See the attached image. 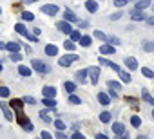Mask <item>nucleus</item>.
Masks as SVG:
<instances>
[{"mask_svg": "<svg viewBox=\"0 0 154 139\" xmlns=\"http://www.w3.org/2000/svg\"><path fill=\"white\" fill-rule=\"evenodd\" d=\"M152 117H154V110H152Z\"/></svg>", "mask_w": 154, "mask_h": 139, "instance_id": "obj_57", "label": "nucleus"}, {"mask_svg": "<svg viewBox=\"0 0 154 139\" xmlns=\"http://www.w3.org/2000/svg\"><path fill=\"white\" fill-rule=\"evenodd\" d=\"M20 60H22V56L18 52H11V61H20Z\"/></svg>", "mask_w": 154, "mask_h": 139, "instance_id": "obj_41", "label": "nucleus"}, {"mask_svg": "<svg viewBox=\"0 0 154 139\" xmlns=\"http://www.w3.org/2000/svg\"><path fill=\"white\" fill-rule=\"evenodd\" d=\"M42 139H53V137H51V134H49V132H45V130H44V132H42Z\"/></svg>", "mask_w": 154, "mask_h": 139, "instance_id": "obj_46", "label": "nucleus"}, {"mask_svg": "<svg viewBox=\"0 0 154 139\" xmlns=\"http://www.w3.org/2000/svg\"><path fill=\"white\" fill-rule=\"evenodd\" d=\"M100 61H102V65H107V67H111L112 71H116V72H120V67L116 65V63H112L111 60H105V58H100Z\"/></svg>", "mask_w": 154, "mask_h": 139, "instance_id": "obj_15", "label": "nucleus"}, {"mask_svg": "<svg viewBox=\"0 0 154 139\" xmlns=\"http://www.w3.org/2000/svg\"><path fill=\"white\" fill-rule=\"evenodd\" d=\"M18 72H20L22 76H31V74H33V71H31L29 67H26V65H20V67H18Z\"/></svg>", "mask_w": 154, "mask_h": 139, "instance_id": "obj_23", "label": "nucleus"}, {"mask_svg": "<svg viewBox=\"0 0 154 139\" xmlns=\"http://www.w3.org/2000/svg\"><path fill=\"white\" fill-rule=\"evenodd\" d=\"M8 105H9L15 112H20V110L24 108V101H22V99H15V98H13V99H11V103H8Z\"/></svg>", "mask_w": 154, "mask_h": 139, "instance_id": "obj_6", "label": "nucleus"}, {"mask_svg": "<svg viewBox=\"0 0 154 139\" xmlns=\"http://www.w3.org/2000/svg\"><path fill=\"white\" fill-rule=\"evenodd\" d=\"M143 49L147 52H154V42H143Z\"/></svg>", "mask_w": 154, "mask_h": 139, "instance_id": "obj_31", "label": "nucleus"}, {"mask_svg": "<svg viewBox=\"0 0 154 139\" xmlns=\"http://www.w3.org/2000/svg\"><path fill=\"white\" fill-rule=\"evenodd\" d=\"M100 121L102 123H109L111 121V112H102L100 114Z\"/></svg>", "mask_w": 154, "mask_h": 139, "instance_id": "obj_30", "label": "nucleus"}, {"mask_svg": "<svg viewBox=\"0 0 154 139\" xmlns=\"http://www.w3.org/2000/svg\"><path fill=\"white\" fill-rule=\"evenodd\" d=\"M85 9L89 13H96L98 11V4L94 2V0H87V2H85Z\"/></svg>", "mask_w": 154, "mask_h": 139, "instance_id": "obj_13", "label": "nucleus"}, {"mask_svg": "<svg viewBox=\"0 0 154 139\" xmlns=\"http://www.w3.org/2000/svg\"><path fill=\"white\" fill-rule=\"evenodd\" d=\"M63 87H65V90H67L69 94H72V92L76 90V83H74V81H65Z\"/></svg>", "mask_w": 154, "mask_h": 139, "instance_id": "obj_25", "label": "nucleus"}, {"mask_svg": "<svg viewBox=\"0 0 154 139\" xmlns=\"http://www.w3.org/2000/svg\"><path fill=\"white\" fill-rule=\"evenodd\" d=\"M0 49H6V43H2V42H0Z\"/></svg>", "mask_w": 154, "mask_h": 139, "instance_id": "obj_54", "label": "nucleus"}, {"mask_svg": "<svg viewBox=\"0 0 154 139\" xmlns=\"http://www.w3.org/2000/svg\"><path fill=\"white\" fill-rule=\"evenodd\" d=\"M78 60H80V58L76 56V54H67V56H62L58 63H60L62 67H69V65H72L74 61H78Z\"/></svg>", "mask_w": 154, "mask_h": 139, "instance_id": "obj_3", "label": "nucleus"}, {"mask_svg": "<svg viewBox=\"0 0 154 139\" xmlns=\"http://www.w3.org/2000/svg\"><path fill=\"white\" fill-rule=\"evenodd\" d=\"M125 4H127V0H116V2H114V6H116V7H123Z\"/></svg>", "mask_w": 154, "mask_h": 139, "instance_id": "obj_44", "label": "nucleus"}, {"mask_svg": "<svg viewBox=\"0 0 154 139\" xmlns=\"http://www.w3.org/2000/svg\"><path fill=\"white\" fill-rule=\"evenodd\" d=\"M96 139H107V135H103V134H96Z\"/></svg>", "mask_w": 154, "mask_h": 139, "instance_id": "obj_50", "label": "nucleus"}, {"mask_svg": "<svg viewBox=\"0 0 154 139\" xmlns=\"http://www.w3.org/2000/svg\"><path fill=\"white\" fill-rule=\"evenodd\" d=\"M149 6H150V0H138L134 9H140V11H143V9H147Z\"/></svg>", "mask_w": 154, "mask_h": 139, "instance_id": "obj_17", "label": "nucleus"}, {"mask_svg": "<svg viewBox=\"0 0 154 139\" xmlns=\"http://www.w3.org/2000/svg\"><path fill=\"white\" fill-rule=\"evenodd\" d=\"M80 27H89V22H80Z\"/></svg>", "mask_w": 154, "mask_h": 139, "instance_id": "obj_52", "label": "nucleus"}, {"mask_svg": "<svg viewBox=\"0 0 154 139\" xmlns=\"http://www.w3.org/2000/svg\"><path fill=\"white\" fill-rule=\"evenodd\" d=\"M69 34H71V40L72 42H80V38H82V33L80 31H71Z\"/></svg>", "mask_w": 154, "mask_h": 139, "instance_id": "obj_28", "label": "nucleus"}, {"mask_svg": "<svg viewBox=\"0 0 154 139\" xmlns=\"http://www.w3.org/2000/svg\"><path fill=\"white\" fill-rule=\"evenodd\" d=\"M100 52H102V54H114V52H116V47H112V45H109V43H103V45L100 47Z\"/></svg>", "mask_w": 154, "mask_h": 139, "instance_id": "obj_11", "label": "nucleus"}, {"mask_svg": "<svg viewBox=\"0 0 154 139\" xmlns=\"http://www.w3.org/2000/svg\"><path fill=\"white\" fill-rule=\"evenodd\" d=\"M91 42H93V40H91V36L82 34V38H80V45H82V47H89V45H91Z\"/></svg>", "mask_w": 154, "mask_h": 139, "instance_id": "obj_24", "label": "nucleus"}, {"mask_svg": "<svg viewBox=\"0 0 154 139\" xmlns=\"http://www.w3.org/2000/svg\"><path fill=\"white\" fill-rule=\"evenodd\" d=\"M2 69H4V67H2V63H0V72H2Z\"/></svg>", "mask_w": 154, "mask_h": 139, "instance_id": "obj_56", "label": "nucleus"}, {"mask_svg": "<svg viewBox=\"0 0 154 139\" xmlns=\"http://www.w3.org/2000/svg\"><path fill=\"white\" fill-rule=\"evenodd\" d=\"M125 65H127V69H131V71H134V69L138 67V61H136V58L129 56V58H125Z\"/></svg>", "mask_w": 154, "mask_h": 139, "instance_id": "obj_14", "label": "nucleus"}, {"mask_svg": "<svg viewBox=\"0 0 154 139\" xmlns=\"http://www.w3.org/2000/svg\"><path fill=\"white\" fill-rule=\"evenodd\" d=\"M76 81H78V83H85L87 81V71H78V72H76Z\"/></svg>", "mask_w": 154, "mask_h": 139, "instance_id": "obj_21", "label": "nucleus"}, {"mask_svg": "<svg viewBox=\"0 0 154 139\" xmlns=\"http://www.w3.org/2000/svg\"><path fill=\"white\" fill-rule=\"evenodd\" d=\"M22 18H24V20H27V22H31V20H35V15H33V13H29V11H26V13H22Z\"/></svg>", "mask_w": 154, "mask_h": 139, "instance_id": "obj_36", "label": "nucleus"}, {"mask_svg": "<svg viewBox=\"0 0 154 139\" xmlns=\"http://www.w3.org/2000/svg\"><path fill=\"white\" fill-rule=\"evenodd\" d=\"M0 15H2V9H0Z\"/></svg>", "mask_w": 154, "mask_h": 139, "instance_id": "obj_58", "label": "nucleus"}, {"mask_svg": "<svg viewBox=\"0 0 154 139\" xmlns=\"http://www.w3.org/2000/svg\"><path fill=\"white\" fill-rule=\"evenodd\" d=\"M111 18H112V20H118V18H122V13H114Z\"/></svg>", "mask_w": 154, "mask_h": 139, "instance_id": "obj_49", "label": "nucleus"}, {"mask_svg": "<svg viewBox=\"0 0 154 139\" xmlns=\"http://www.w3.org/2000/svg\"><path fill=\"white\" fill-rule=\"evenodd\" d=\"M141 74H143L145 78H149V80H152V78H154V72L150 71L149 67H143V69H141Z\"/></svg>", "mask_w": 154, "mask_h": 139, "instance_id": "obj_27", "label": "nucleus"}, {"mask_svg": "<svg viewBox=\"0 0 154 139\" xmlns=\"http://www.w3.org/2000/svg\"><path fill=\"white\" fill-rule=\"evenodd\" d=\"M131 125H132L134 128H138V126L141 125V119H140L138 116H132V117H131Z\"/></svg>", "mask_w": 154, "mask_h": 139, "instance_id": "obj_33", "label": "nucleus"}, {"mask_svg": "<svg viewBox=\"0 0 154 139\" xmlns=\"http://www.w3.org/2000/svg\"><path fill=\"white\" fill-rule=\"evenodd\" d=\"M9 96V89L8 87H0V98H8Z\"/></svg>", "mask_w": 154, "mask_h": 139, "instance_id": "obj_37", "label": "nucleus"}, {"mask_svg": "<svg viewBox=\"0 0 154 139\" xmlns=\"http://www.w3.org/2000/svg\"><path fill=\"white\" fill-rule=\"evenodd\" d=\"M107 85H109V89H111V90H120V89H122V85H120L118 81H109Z\"/></svg>", "mask_w": 154, "mask_h": 139, "instance_id": "obj_35", "label": "nucleus"}, {"mask_svg": "<svg viewBox=\"0 0 154 139\" xmlns=\"http://www.w3.org/2000/svg\"><path fill=\"white\" fill-rule=\"evenodd\" d=\"M136 139H147V137H145V135H138Z\"/></svg>", "mask_w": 154, "mask_h": 139, "instance_id": "obj_55", "label": "nucleus"}, {"mask_svg": "<svg viewBox=\"0 0 154 139\" xmlns=\"http://www.w3.org/2000/svg\"><path fill=\"white\" fill-rule=\"evenodd\" d=\"M54 126H56V130H63V128H65V125H63L60 119H56V121H54Z\"/></svg>", "mask_w": 154, "mask_h": 139, "instance_id": "obj_42", "label": "nucleus"}, {"mask_svg": "<svg viewBox=\"0 0 154 139\" xmlns=\"http://www.w3.org/2000/svg\"><path fill=\"white\" fill-rule=\"evenodd\" d=\"M42 103H44L47 108H54V107H56V101H54V98H44V99H42Z\"/></svg>", "mask_w": 154, "mask_h": 139, "instance_id": "obj_22", "label": "nucleus"}, {"mask_svg": "<svg viewBox=\"0 0 154 139\" xmlns=\"http://www.w3.org/2000/svg\"><path fill=\"white\" fill-rule=\"evenodd\" d=\"M42 13L45 15H56L58 13V4H47V6H42Z\"/></svg>", "mask_w": 154, "mask_h": 139, "instance_id": "obj_4", "label": "nucleus"}, {"mask_svg": "<svg viewBox=\"0 0 154 139\" xmlns=\"http://www.w3.org/2000/svg\"><path fill=\"white\" fill-rule=\"evenodd\" d=\"M40 117H42V119H44V121H47V123H49V121H53V119H51V117H49V114H47V112H45V110H42V112H40Z\"/></svg>", "mask_w": 154, "mask_h": 139, "instance_id": "obj_40", "label": "nucleus"}, {"mask_svg": "<svg viewBox=\"0 0 154 139\" xmlns=\"http://www.w3.org/2000/svg\"><path fill=\"white\" fill-rule=\"evenodd\" d=\"M0 108H2V112H4V116H6V119L13 121V112H11V108L8 107V103H0Z\"/></svg>", "mask_w": 154, "mask_h": 139, "instance_id": "obj_10", "label": "nucleus"}, {"mask_svg": "<svg viewBox=\"0 0 154 139\" xmlns=\"http://www.w3.org/2000/svg\"><path fill=\"white\" fill-rule=\"evenodd\" d=\"M147 16L140 11V9H132L131 11V20H134V22H141V20H145Z\"/></svg>", "mask_w": 154, "mask_h": 139, "instance_id": "obj_5", "label": "nucleus"}, {"mask_svg": "<svg viewBox=\"0 0 154 139\" xmlns=\"http://www.w3.org/2000/svg\"><path fill=\"white\" fill-rule=\"evenodd\" d=\"M63 49H67V51H74V49H76V47H74V42H72V40L63 42Z\"/></svg>", "mask_w": 154, "mask_h": 139, "instance_id": "obj_32", "label": "nucleus"}, {"mask_svg": "<svg viewBox=\"0 0 154 139\" xmlns=\"http://www.w3.org/2000/svg\"><path fill=\"white\" fill-rule=\"evenodd\" d=\"M69 101H71L72 105H80V98H78V96H74V94L69 96Z\"/></svg>", "mask_w": 154, "mask_h": 139, "instance_id": "obj_38", "label": "nucleus"}, {"mask_svg": "<svg viewBox=\"0 0 154 139\" xmlns=\"http://www.w3.org/2000/svg\"><path fill=\"white\" fill-rule=\"evenodd\" d=\"M145 22H147V24H150V25H154V16H149V18H145Z\"/></svg>", "mask_w": 154, "mask_h": 139, "instance_id": "obj_48", "label": "nucleus"}, {"mask_svg": "<svg viewBox=\"0 0 154 139\" xmlns=\"http://www.w3.org/2000/svg\"><path fill=\"white\" fill-rule=\"evenodd\" d=\"M112 132H114L116 135H122V134H125V126H123L122 123H114V125H112Z\"/></svg>", "mask_w": 154, "mask_h": 139, "instance_id": "obj_20", "label": "nucleus"}, {"mask_svg": "<svg viewBox=\"0 0 154 139\" xmlns=\"http://www.w3.org/2000/svg\"><path fill=\"white\" fill-rule=\"evenodd\" d=\"M141 96H143V99H145L147 103H150V105L154 107V98H152V96L149 94V90H147V89H143V92H141Z\"/></svg>", "mask_w": 154, "mask_h": 139, "instance_id": "obj_26", "label": "nucleus"}, {"mask_svg": "<svg viewBox=\"0 0 154 139\" xmlns=\"http://www.w3.org/2000/svg\"><path fill=\"white\" fill-rule=\"evenodd\" d=\"M56 139H67V135L62 134V132H58V134H56Z\"/></svg>", "mask_w": 154, "mask_h": 139, "instance_id": "obj_47", "label": "nucleus"}, {"mask_svg": "<svg viewBox=\"0 0 154 139\" xmlns=\"http://www.w3.org/2000/svg\"><path fill=\"white\" fill-rule=\"evenodd\" d=\"M15 31H17L18 34H22V36H26L29 42H36V36H35V34H29V31L26 29L24 24H17V25H15Z\"/></svg>", "mask_w": 154, "mask_h": 139, "instance_id": "obj_1", "label": "nucleus"}, {"mask_svg": "<svg viewBox=\"0 0 154 139\" xmlns=\"http://www.w3.org/2000/svg\"><path fill=\"white\" fill-rule=\"evenodd\" d=\"M63 18H65V22H78V18H76V15L71 11V9H67L65 13H63Z\"/></svg>", "mask_w": 154, "mask_h": 139, "instance_id": "obj_16", "label": "nucleus"}, {"mask_svg": "<svg viewBox=\"0 0 154 139\" xmlns=\"http://www.w3.org/2000/svg\"><path fill=\"white\" fill-rule=\"evenodd\" d=\"M42 94H44V98H54V96H56V89L45 85V87L42 89Z\"/></svg>", "mask_w": 154, "mask_h": 139, "instance_id": "obj_8", "label": "nucleus"}, {"mask_svg": "<svg viewBox=\"0 0 154 139\" xmlns=\"http://www.w3.org/2000/svg\"><path fill=\"white\" fill-rule=\"evenodd\" d=\"M98 101H100L102 105H109V103H111V96L105 94V92H100V94H98Z\"/></svg>", "mask_w": 154, "mask_h": 139, "instance_id": "obj_19", "label": "nucleus"}, {"mask_svg": "<svg viewBox=\"0 0 154 139\" xmlns=\"http://www.w3.org/2000/svg\"><path fill=\"white\" fill-rule=\"evenodd\" d=\"M45 54H47V56H56V54H58V47L53 45V43H47V45H45Z\"/></svg>", "mask_w": 154, "mask_h": 139, "instance_id": "obj_12", "label": "nucleus"}, {"mask_svg": "<svg viewBox=\"0 0 154 139\" xmlns=\"http://www.w3.org/2000/svg\"><path fill=\"white\" fill-rule=\"evenodd\" d=\"M6 49H8L9 52H18V51H20V43H17V42H9V43H6Z\"/></svg>", "mask_w": 154, "mask_h": 139, "instance_id": "obj_18", "label": "nucleus"}, {"mask_svg": "<svg viewBox=\"0 0 154 139\" xmlns=\"http://www.w3.org/2000/svg\"><path fill=\"white\" fill-rule=\"evenodd\" d=\"M71 139H85V137H84V134H80V132H74V134L71 135Z\"/></svg>", "mask_w": 154, "mask_h": 139, "instance_id": "obj_43", "label": "nucleus"}, {"mask_svg": "<svg viewBox=\"0 0 154 139\" xmlns=\"http://www.w3.org/2000/svg\"><path fill=\"white\" fill-rule=\"evenodd\" d=\"M87 76L91 78V83L96 85L98 80H100V67H89L87 69Z\"/></svg>", "mask_w": 154, "mask_h": 139, "instance_id": "obj_2", "label": "nucleus"}, {"mask_svg": "<svg viewBox=\"0 0 154 139\" xmlns=\"http://www.w3.org/2000/svg\"><path fill=\"white\" fill-rule=\"evenodd\" d=\"M109 40H111V43H112V45H120V38H116V36H111Z\"/></svg>", "mask_w": 154, "mask_h": 139, "instance_id": "obj_45", "label": "nucleus"}, {"mask_svg": "<svg viewBox=\"0 0 154 139\" xmlns=\"http://www.w3.org/2000/svg\"><path fill=\"white\" fill-rule=\"evenodd\" d=\"M114 139H127V134H122V135H116Z\"/></svg>", "mask_w": 154, "mask_h": 139, "instance_id": "obj_51", "label": "nucleus"}, {"mask_svg": "<svg viewBox=\"0 0 154 139\" xmlns=\"http://www.w3.org/2000/svg\"><path fill=\"white\" fill-rule=\"evenodd\" d=\"M33 69H35V71H38V72H45L47 71V67H45V63H42L40 60H33Z\"/></svg>", "mask_w": 154, "mask_h": 139, "instance_id": "obj_9", "label": "nucleus"}, {"mask_svg": "<svg viewBox=\"0 0 154 139\" xmlns=\"http://www.w3.org/2000/svg\"><path fill=\"white\" fill-rule=\"evenodd\" d=\"M94 36H96L98 40H102V42H105V40H107V36H105V33H102L100 29H96V31H94Z\"/></svg>", "mask_w": 154, "mask_h": 139, "instance_id": "obj_34", "label": "nucleus"}, {"mask_svg": "<svg viewBox=\"0 0 154 139\" xmlns=\"http://www.w3.org/2000/svg\"><path fill=\"white\" fill-rule=\"evenodd\" d=\"M56 27H58V31H62V33H65V34H69V33L72 31V27H71L69 22H65V20H63V22H58Z\"/></svg>", "mask_w": 154, "mask_h": 139, "instance_id": "obj_7", "label": "nucleus"}, {"mask_svg": "<svg viewBox=\"0 0 154 139\" xmlns=\"http://www.w3.org/2000/svg\"><path fill=\"white\" fill-rule=\"evenodd\" d=\"M22 101H24V103H29V105H35V103H36V99H35L33 96H26Z\"/></svg>", "mask_w": 154, "mask_h": 139, "instance_id": "obj_39", "label": "nucleus"}, {"mask_svg": "<svg viewBox=\"0 0 154 139\" xmlns=\"http://www.w3.org/2000/svg\"><path fill=\"white\" fill-rule=\"evenodd\" d=\"M26 4H33V2H38V0H24Z\"/></svg>", "mask_w": 154, "mask_h": 139, "instance_id": "obj_53", "label": "nucleus"}, {"mask_svg": "<svg viewBox=\"0 0 154 139\" xmlns=\"http://www.w3.org/2000/svg\"><path fill=\"white\" fill-rule=\"evenodd\" d=\"M120 78H122L123 83H129V81H131V74L125 72V71H120Z\"/></svg>", "mask_w": 154, "mask_h": 139, "instance_id": "obj_29", "label": "nucleus"}]
</instances>
